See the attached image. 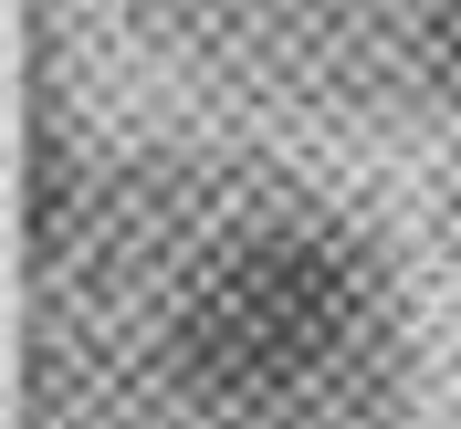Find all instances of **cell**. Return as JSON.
<instances>
[{"instance_id":"6da1fadb","label":"cell","mask_w":461,"mask_h":429,"mask_svg":"<svg viewBox=\"0 0 461 429\" xmlns=\"http://www.w3.org/2000/svg\"><path fill=\"white\" fill-rule=\"evenodd\" d=\"M357 335V262L325 230H252L210 262L168 325L178 388L210 408H273L304 377H325Z\"/></svg>"},{"instance_id":"7a4b0ae2","label":"cell","mask_w":461,"mask_h":429,"mask_svg":"<svg viewBox=\"0 0 461 429\" xmlns=\"http://www.w3.org/2000/svg\"><path fill=\"white\" fill-rule=\"evenodd\" d=\"M430 63L461 85V0H430Z\"/></svg>"}]
</instances>
